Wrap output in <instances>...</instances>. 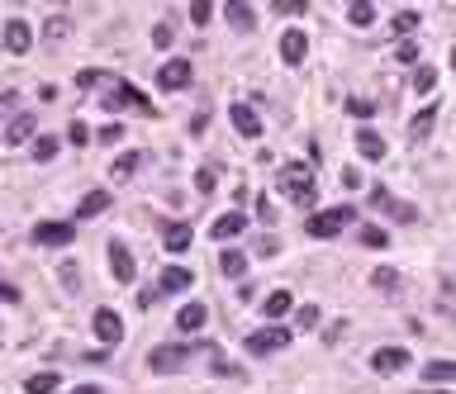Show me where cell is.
Masks as SVG:
<instances>
[{"mask_svg":"<svg viewBox=\"0 0 456 394\" xmlns=\"http://www.w3.org/2000/svg\"><path fill=\"white\" fill-rule=\"evenodd\" d=\"M57 385H62V380H57V370H43V375H29V380H24L29 394H53Z\"/></svg>","mask_w":456,"mask_h":394,"instance_id":"28","label":"cell"},{"mask_svg":"<svg viewBox=\"0 0 456 394\" xmlns=\"http://www.w3.org/2000/svg\"><path fill=\"white\" fill-rule=\"evenodd\" d=\"M91 328H95V338L105 342V347H119V342H124V318L114 314V309H95Z\"/></svg>","mask_w":456,"mask_h":394,"instance_id":"8","label":"cell"},{"mask_svg":"<svg viewBox=\"0 0 456 394\" xmlns=\"http://www.w3.org/2000/svg\"><path fill=\"white\" fill-rule=\"evenodd\" d=\"M242 228H247V214L228 210V214H219V219H214V228H210V237H214V242H228V237H238Z\"/></svg>","mask_w":456,"mask_h":394,"instance_id":"16","label":"cell"},{"mask_svg":"<svg viewBox=\"0 0 456 394\" xmlns=\"http://www.w3.org/2000/svg\"><path fill=\"white\" fill-rule=\"evenodd\" d=\"M190 285H195V271H186V266L157 271V294H176V290H190Z\"/></svg>","mask_w":456,"mask_h":394,"instance_id":"13","label":"cell"},{"mask_svg":"<svg viewBox=\"0 0 456 394\" xmlns=\"http://www.w3.org/2000/svg\"><path fill=\"white\" fill-rule=\"evenodd\" d=\"M62 285L72 290V294H81V271H77V262H62Z\"/></svg>","mask_w":456,"mask_h":394,"instance_id":"37","label":"cell"},{"mask_svg":"<svg viewBox=\"0 0 456 394\" xmlns=\"http://www.w3.org/2000/svg\"><path fill=\"white\" fill-rule=\"evenodd\" d=\"M190 223H181V219H171V223H166V228H162V242H166V252H186L190 247Z\"/></svg>","mask_w":456,"mask_h":394,"instance_id":"17","label":"cell"},{"mask_svg":"<svg viewBox=\"0 0 456 394\" xmlns=\"http://www.w3.org/2000/svg\"><path fill=\"white\" fill-rule=\"evenodd\" d=\"M138 152H124V157H114V166H109V176H114V181H129V176H134L138 171Z\"/></svg>","mask_w":456,"mask_h":394,"instance_id":"29","label":"cell"},{"mask_svg":"<svg viewBox=\"0 0 456 394\" xmlns=\"http://www.w3.org/2000/svg\"><path fill=\"white\" fill-rule=\"evenodd\" d=\"M257 219H262V223H271V219H276V210H271V195H257Z\"/></svg>","mask_w":456,"mask_h":394,"instance_id":"43","label":"cell"},{"mask_svg":"<svg viewBox=\"0 0 456 394\" xmlns=\"http://www.w3.org/2000/svg\"><path fill=\"white\" fill-rule=\"evenodd\" d=\"M356 152L366 161H380L385 157V138H380L376 129H356Z\"/></svg>","mask_w":456,"mask_h":394,"instance_id":"18","label":"cell"},{"mask_svg":"<svg viewBox=\"0 0 456 394\" xmlns=\"http://www.w3.org/2000/svg\"><path fill=\"white\" fill-rule=\"evenodd\" d=\"M347 114H352V119H361V124H366V119L376 114V105H371V100H347Z\"/></svg>","mask_w":456,"mask_h":394,"instance_id":"38","label":"cell"},{"mask_svg":"<svg viewBox=\"0 0 456 394\" xmlns=\"http://www.w3.org/2000/svg\"><path fill=\"white\" fill-rule=\"evenodd\" d=\"M190 19H195V24H210V19H214V5H190Z\"/></svg>","mask_w":456,"mask_h":394,"instance_id":"42","label":"cell"},{"mask_svg":"<svg viewBox=\"0 0 456 394\" xmlns=\"http://www.w3.org/2000/svg\"><path fill=\"white\" fill-rule=\"evenodd\" d=\"M281 190L304 205V210H314V200H319V181H314V166H304V161H290V166H281Z\"/></svg>","mask_w":456,"mask_h":394,"instance_id":"1","label":"cell"},{"mask_svg":"<svg viewBox=\"0 0 456 394\" xmlns=\"http://www.w3.org/2000/svg\"><path fill=\"white\" fill-rule=\"evenodd\" d=\"M319 304H299V314H295V323H299V328H304V333H309V328H319Z\"/></svg>","mask_w":456,"mask_h":394,"instance_id":"34","label":"cell"},{"mask_svg":"<svg viewBox=\"0 0 456 394\" xmlns=\"http://www.w3.org/2000/svg\"><path fill=\"white\" fill-rule=\"evenodd\" d=\"M228 119H233V129H238L242 138H262V119H257L252 105H228Z\"/></svg>","mask_w":456,"mask_h":394,"instance_id":"14","label":"cell"},{"mask_svg":"<svg viewBox=\"0 0 456 394\" xmlns=\"http://www.w3.org/2000/svg\"><path fill=\"white\" fill-rule=\"evenodd\" d=\"M361 185H366V176L356 166H343V190H361Z\"/></svg>","mask_w":456,"mask_h":394,"instance_id":"39","label":"cell"},{"mask_svg":"<svg viewBox=\"0 0 456 394\" xmlns=\"http://www.w3.org/2000/svg\"><path fill=\"white\" fill-rule=\"evenodd\" d=\"M452 72H456V48H452Z\"/></svg>","mask_w":456,"mask_h":394,"instance_id":"50","label":"cell"},{"mask_svg":"<svg viewBox=\"0 0 456 394\" xmlns=\"http://www.w3.org/2000/svg\"><path fill=\"white\" fill-rule=\"evenodd\" d=\"M371 205H376L380 214H395L400 223H418V210H414V205H400L390 190H371Z\"/></svg>","mask_w":456,"mask_h":394,"instance_id":"12","label":"cell"},{"mask_svg":"<svg viewBox=\"0 0 456 394\" xmlns=\"http://www.w3.org/2000/svg\"><path fill=\"white\" fill-rule=\"evenodd\" d=\"M171 38H176L171 24H157V29H152V48H171Z\"/></svg>","mask_w":456,"mask_h":394,"instance_id":"40","label":"cell"},{"mask_svg":"<svg viewBox=\"0 0 456 394\" xmlns=\"http://www.w3.org/2000/svg\"><path fill=\"white\" fill-rule=\"evenodd\" d=\"M0 43H5V53H10V57H24L29 48H33V29H29L24 19H10V24L0 29Z\"/></svg>","mask_w":456,"mask_h":394,"instance_id":"6","label":"cell"},{"mask_svg":"<svg viewBox=\"0 0 456 394\" xmlns=\"http://www.w3.org/2000/svg\"><path fill=\"white\" fill-rule=\"evenodd\" d=\"M33 157H38V161H53L57 157V138H48V133H43V138H33Z\"/></svg>","mask_w":456,"mask_h":394,"instance_id":"33","label":"cell"},{"mask_svg":"<svg viewBox=\"0 0 456 394\" xmlns=\"http://www.w3.org/2000/svg\"><path fill=\"white\" fill-rule=\"evenodd\" d=\"M72 394H105V390H95V385H77Z\"/></svg>","mask_w":456,"mask_h":394,"instance_id":"49","label":"cell"},{"mask_svg":"<svg viewBox=\"0 0 456 394\" xmlns=\"http://www.w3.org/2000/svg\"><path fill=\"white\" fill-rule=\"evenodd\" d=\"M361 247H390V233L385 228H361Z\"/></svg>","mask_w":456,"mask_h":394,"instance_id":"36","label":"cell"},{"mask_svg":"<svg viewBox=\"0 0 456 394\" xmlns=\"http://www.w3.org/2000/svg\"><path fill=\"white\" fill-rule=\"evenodd\" d=\"M0 299H5V304H19V290H15V285H5V281H0Z\"/></svg>","mask_w":456,"mask_h":394,"instance_id":"48","label":"cell"},{"mask_svg":"<svg viewBox=\"0 0 456 394\" xmlns=\"http://www.w3.org/2000/svg\"><path fill=\"white\" fill-rule=\"evenodd\" d=\"M119 105H138L143 114H157V105H152L143 90H134L129 81H114V86L105 90V100H100V109H109V114H119Z\"/></svg>","mask_w":456,"mask_h":394,"instance_id":"4","label":"cell"},{"mask_svg":"<svg viewBox=\"0 0 456 394\" xmlns=\"http://www.w3.org/2000/svg\"><path fill=\"white\" fill-rule=\"evenodd\" d=\"M347 19L356 29H371V24H376V5H371V0H352V5H347Z\"/></svg>","mask_w":456,"mask_h":394,"instance_id":"26","label":"cell"},{"mask_svg":"<svg viewBox=\"0 0 456 394\" xmlns=\"http://www.w3.org/2000/svg\"><path fill=\"white\" fill-rule=\"evenodd\" d=\"M77 237V223H38L33 228V242L38 247H67Z\"/></svg>","mask_w":456,"mask_h":394,"instance_id":"11","label":"cell"},{"mask_svg":"<svg viewBox=\"0 0 456 394\" xmlns=\"http://www.w3.org/2000/svg\"><path fill=\"white\" fill-rule=\"evenodd\" d=\"M195 356V347L190 342H162V347H152L148 352V366L157 370V375H171V370H181Z\"/></svg>","mask_w":456,"mask_h":394,"instance_id":"3","label":"cell"},{"mask_svg":"<svg viewBox=\"0 0 456 394\" xmlns=\"http://www.w3.org/2000/svg\"><path fill=\"white\" fill-rule=\"evenodd\" d=\"M223 19H228L233 29H242V33H247V29L257 24V15H252V5H242V0H228V5H223Z\"/></svg>","mask_w":456,"mask_h":394,"instance_id":"20","label":"cell"},{"mask_svg":"<svg viewBox=\"0 0 456 394\" xmlns=\"http://www.w3.org/2000/svg\"><path fill=\"white\" fill-rule=\"evenodd\" d=\"M38 129V119L33 114H19V119H10V129H5V143H29Z\"/></svg>","mask_w":456,"mask_h":394,"instance_id":"24","label":"cell"},{"mask_svg":"<svg viewBox=\"0 0 456 394\" xmlns=\"http://www.w3.org/2000/svg\"><path fill=\"white\" fill-rule=\"evenodd\" d=\"M210 361H214V375H238V366H228L219 352H210Z\"/></svg>","mask_w":456,"mask_h":394,"instance_id":"47","label":"cell"},{"mask_svg":"<svg viewBox=\"0 0 456 394\" xmlns=\"http://www.w3.org/2000/svg\"><path fill=\"white\" fill-rule=\"evenodd\" d=\"M290 338H295L290 328H267V333H252V338H247V352H252V356H271V352L290 347Z\"/></svg>","mask_w":456,"mask_h":394,"instance_id":"7","label":"cell"},{"mask_svg":"<svg viewBox=\"0 0 456 394\" xmlns=\"http://www.w3.org/2000/svg\"><path fill=\"white\" fill-rule=\"evenodd\" d=\"M356 214L347 210V205H333V210H319V214H309L304 219V228H309V237H338L343 228H347Z\"/></svg>","mask_w":456,"mask_h":394,"instance_id":"2","label":"cell"},{"mask_svg":"<svg viewBox=\"0 0 456 394\" xmlns=\"http://www.w3.org/2000/svg\"><path fill=\"white\" fill-rule=\"evenodd\" d=\"M432 124H437V109L423 105V114H414V124H409V138H418V143H423V138L432 133Z\"/></svg>","mask_w":456,"mask_h":394,"instance_id":"27","label":"cell"},{"mask_svg":"<svg viewBox=\"0 0 456 394\" xmlns=\"http://www.w3.org/2000/svg\"><path fill=\"white\" fill-rule=\"evenodd\" d=\"M219 271H223L228 281H242V276H247V257H242L238 247H228V252L219 257Z\"/></svg>","mask_w":456,"mask_h":394,"instance_id":"25","label":"cell"},{"mask_svg":"<svg viewBox=\"0 0 456 394\" xmlns=\"http://www.w3.org/2000/svg\"><path fill=\"white\" fill-rule=\"evenodd\" d=\"M195 190H200V195H210V190H214V171H210V166L195 176Z\"/></svg>","mask_w":456,"mask_h":394,"instance_id":"44","label":"cell"},{"mask_svg":"<svg viewBox=\"0 0 456 394\" xmlns=\"http://www.w3.org/2000/svg\"><path fill=\"white\" fill-rule=\"evenodd\" d=\"M390 29H395V33H400V38H409V33H414V29H418V10H400V15H395V19H390Z\"/></svg>","mask_w":456,"mask_h":394,"instance_id":"30","label":"cell"},{"mask_svg":"<svg viewBox=\"0 0 456 394\" xmlns=\"http://www.w3.org/2000/svg\"><path fill=\"white\" fill-rule=\"evenodd\" d=\"M67 138H72V143H91V129H86V124H81V119H72V129H67Z\"/></svg>","mask_w":456,"mask_h":394,"instance_id":"41","label":"cell"},{"mask_svg":"<svg viewBox=\"0 0 456 394\" xmlns=\"http://www.w3.org/2000/svg\"><path fill=\"white\" fill-rule=\"evenodd\" d=\"M304 57H309V33L304 29H285L281 33V62L285 67H299Z\"/></svg>","mask_w":456,"mask_h":394,"instance_id":"9","label":"cell"},{"mask_svg":"<svg viewBox=\"0 0 456 394\" xmlns=\"http://www.w3.org/2000/svg\"><path fill=\"white\" fill-rule=\"evenodd\" d=\"M456 380V361H428L423 366V385H452Z\"/></svg>","mask_w":456,"mask_h":394,"instance_id":"22","label":"cell"},{"mask_svg":"<svg viewBox=\"0 0 456 394\" xmlns=\"http://www.w3.org/2000/svg\"><path fill=\"white\" fill-rule=\"evenodd\" d=\"M109 271H114L119 285H129V281L138 276V262H134V252H129L124 242H109Z\"/></svg>","mask_w":456,"mask_h":394,"instance_id":"10","label":"cell"},{"mask_svg":"<svg viewBox=\"0 0 456 394\" xmlns=\"http://www.w3.org/2000/svg\"><path fill=\"white\" fill-rule=\"evenodd\" d=\"M109 210V190H91V195H81L77 205V219H95V214Z\"/></svg>","mask_w":456,"mask_h":394,"instance_id":"21","label":"cell"},{"mask_svg":"<svg viewBox=\"0 0 456 394\" xmlns=\"http://www.w3.org/2000/svg\"><path fill=\"white\" fill-rule=\"evenodd\" d=\"M395 57H400V62H418V48H414V43H409V38H404L400 48H395Z\"/></svg>","mask_w":456,"mask_h":394,"instance_id":"45","label":"cell"},{"mask_svg":"<svg viewBox=\"0 0 456 394\" xmlns=\"http://www.w3.org/2000/svg\"><path fill=\"white\" fill-rule=\"evenodd\" d=\"M428 394H442V390H428Z\"/></svg>","mask_w":456,"mask_h":394,"instance_id":"51","label":"cell"},{"mask_svg":"<svg viewBox=\"0 0 456 394\" xmlns=\"http://www.w3.org/2000/svg\"><path fill=\"white\" fill-rule=\"evenodd\" d=\"M404 366H409V352L404 347H380L376 356H371V370H380V375H395Z\"/></svg>","mask_w":456,"mask_h":394,"instance_id":"15","label":"cell"},{"mask_svg":"<svg viewBox=\"0 0 456 394\" xmlns=\"http://www.w3.org/2000/svg\"><path fill=\"white\" fill-rule=\"evenodd\" d=\"M371 285L376 290H400V276H395L390 266H376V271H371Z\"/></svg>","mask_w":456,"mask_h":394,"instance_id":"32","label":"cell"},{"mask_svg":"<svg viewBox=\"0 0 456 394\" xmlns=\"http://www.w3.org/2000/svg\"><path fill=\"white\" fill-rule=\"evenodd\" d=\"M67 33H72V19H67V15H57V19H48V43H62Z\"/></svg>","mask_w":456,"mask_h":394,"instance_id":"35","label":"cell"},{"mask_svg":"<svg viewBox=\"0 0 456 394\" xmlns=\"http://www.w3.org/2000/svg\"><path fill=\"white\" fill-rule=\"evenodd\" d=\"M190 81H195V62H190V57H171V62H162V72H157L162 90H186Z\"/></svg>","mask_w":456,"mask_h":394,"instance_id":"5","label":"cell"},{"mask_svg":"<svg viewBox=\"0 0 456 394\" xmlns=\"http://www.w3.org/2000/svg\"><path fill=\"white\" fill-rule=\"evenodd\" d=\"M262 309H267V318H285L290 309H295V294H290V290H271Z\"/></svg>","mask_w":456,"mask_h":394,"instance_id":"23","label":"cell"},{"mask_svg":"<svg viewBox=\"0 0 456 394\" xmlns=\"http://www.w3.org/2000/svg\"><path fill=\"white\" fill-rule=\"evenodd\" d=\"M119 138H124V124H105L100 129V143H119Z\"/></svg>","mask_w":456,"mask_h":394,"instance_id":"46","label":"cell"},{"mask_svg":"<svg viewBox=\"0 0 456 394\" xmlns=\"http://www.w3.org/2000/svg\"><path fill=\"white\" fill-rule=\"evenodd\" d=\"M205 323H210V309H205L200 299H195V304H186V309L176 314V328H181V333H200Z\"/></svg>","mask_w":456,"mask_h":394,"instance_id":"19","label":"cell"},{"mask_svg":"<svg viewBox=\"0 0 456 394\" xmlns=\"http://www.w3.org/2000/svg\"><path fill=\"white\" fill-rule=\"evenodd\" d=\"M432 86H437V72H432L428 62H423V67H418V72H414V90H418V95H428Z\"/></svg>","mask_w":456,"mask_h":394,"instance_id":"31","label":"cell"}]
</instances>
